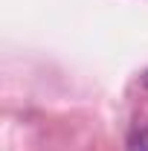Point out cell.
<instances>
[{
  "instance_id": "obj_2",
  "label": "cell",
  "mask_w": 148,
  "mask_h": 151,
  "mask_svg": "<svg viewBox=\"0 0 148 151\" xmlns=\"http://www.w3.org/2000/svg\"><path fill=\"white\" fill-rule=\"evenodd\" d=\"M142 84H145V87H148V70H145V73H142Z\"/></svg>"
},
{
  "instance_id": "obj_1",
  "label": "cell",
  "mask_w": 148,
  "mask_h": 151,
  "mask_svg": "<svg viewBox=\"0 0 148 151\" xmlns=\"http://www.w3.org/2000/svg\"><path fill=\"white\" fill-rule=\"evenodd\" d=\"M128 151H148V125L134 128V134L128 137Z\"/></svg>"
}]
</instances>
